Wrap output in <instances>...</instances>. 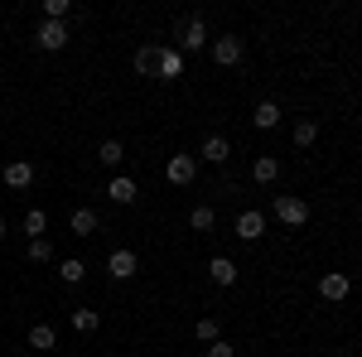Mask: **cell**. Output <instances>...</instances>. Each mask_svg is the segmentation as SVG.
Listing matches in <instances>:
<instances>
[{
    "instance_id": "6da1fadb",
    "label": "cell",
    "mask_w": 362,
    "mask_h": 357,
    "mask_svg": "<svg viewBox=\"0 0 362 357\" xmlns=\"http://www.w3.org/2000/svg\"><path fill=\"white\" fill-rule=\"evenodd\" d=\"M165 179L174 184V189H189V184L198 179V160H194V155H184V150L169 155V160H165Z\"/></svg>"
},
{
    "instance_id": "d6986e66",
    "label": "cell",
    "mask_w": 362,
    "mask_h": 357,
    "mask_svg": "<svg viewBox=\"0 0 362 357\" xmlns=\"http://www.w3.org/2000/svg\"><path fill=\"white\" fill-rule=\"evenodd\" d=\"M58 275H63V285H78V280L87 275V266L78 261V256H63V266H58Z\"/></svg>"
},
{
    "instance_id": "3957f363",
    "label": "cell",
    "mask_w": 362,
    "mask_h": 357,
    "mask_svg": "<svg viewBox=\"0 0 362 357\" xmlns=\"http://www.w3.org/2000/svg\"><path fill=\"white\" fill-rule=\"evenodd\" d=\"M276 218L285 222V227H305V222H309V203H305V198L280 193V198H276Z\"/></svg>"
},
{
    "instance_id": "ac0fdd59",
    "label": "cell",
    "mask_w": 362,
    "mask_h": 357,
    "mask_svg": "<svg viewBox=\"0 0 362 357\" xmlns=\"http://www.w3.org/2000/svg\"><path fill=\"white\" fill-rule=\"evenodd\" d=\"M189 227H194V232H213V227H218V213H213L208 203H198L194 213H189Z\"/></svg>"
},
{
    "instance_id": "4316f807",
    "label": "cell",
    "mask_w": 362,
    "mask_h": 357,
    "mask_svg": "<svg viewBox=\"0 0 362 357\" xmlns=\"http://www.w3.org/2000/svg\"><path fill=\"white\" fill-rule=\"evenodd\" d=\"M68 10H73V5H68V0H44V15H49V20H63V15H68Z\"/></svg>"
},
{
    "instance_id": "2e32d148",
    "label": "cell",
    "mask_w": 362,
    "mask_h": 357,
    "mask_svg": "<svg viewBox=\"0 0 362 357\" xmlns=\"http://www.w3.org/2000/svg\"><path fill=\"white\" fill-rule=\"evenodd\" d=\"M208 275H213V285H237V261H227V256H213Z\"/></svg>"
},
{
    "instance_id": "ba28073f",
    "label": "cell",
    "mask_w": 362,
    "mask_h": 357,
    "mask_svg": "<svg viewBox=\"0 0 362 357\" xmlns=\"http://www.w3.org/2000/svg\"><path fill=\"white\" fill-rule=\"evenodd\" d=\"M189 54H198V49H208V25H203V15H189L184 20V39H179Z\"/></svg>"
},
{
    "instance_id": "e0dca14e",
    "label": "cell",
    "mask_w": 362,
    "mask_h": 357,
    "mask_svg": "<svg viewBox=\"0 0 362 357\" xmlns=\"http://www.w3.org/2000/svg\"><path fill=\"white\" fill-rule=\"evenodd\" d=\"M251 121H256V131H276L280 126V107L276 102H256V116H251Z\"/></svg>"
},
{
    "instance_id": "cb8c5ba5",
    "label": "cell",
    "mask_w": 362,
    "mask_h": 357,
    "mask_svg": "<svg viewBox=\"0 0 362 357\" xmlns=\"http://www.w3.org/2000/svg\"><path fill=\"white\" fill-rule=\"evenodd\" d=\"M29 261H54V247H49L44 237H34V242H29Z\"/></svg>"
},
{
    "instance_id": "f1b7e54d",
    "label": "cell",
    "mask_w": 362,
    "mask_h": 357,
    "mask_svg": "<svg viewBox=\"0 0 362 357\" xmlns=\"http://www.w3.org/2000/svg\"><path fill=\"white\" fill-rule=\"evenodd\" d=\"M0 242H5V218H0Z\"/></svg>"
},
{
    "instance_id": "8992f818",
    "label": "cell",
    "mask_w": 362,
    "mask_h": 357,
    "mask_svg": "<svg viewBox=\"0 0 362 357\" xmlns=\"http://www.w3.org/2000/svg\"><path fill=\"white\" fill-rule=\"evenodd\" d=\"M348 290H353V285H348V275H343V271H329V275H319V295H324L329 304L348 300Z\"/></svg>"
},
{
    "instance_id": "4fadbf2b",
    "label": "cell",
    "mask_w": 362,
    "mask_h": 357,
    "mask_svg": "<svg viewBox=\"0 0 362 357\" xmlns=\"http://www.w3.org/2000/svg\"><path fill=\"white\" fill-rule=\"evenodd\" d=\"M107 198H112V203H121V208H126V203H136V198H140L136 179H126V174H121V179H112V184H107Z\"/></svg>"
},
{
    "instance_id": "7a4b0ae2",
    "label": "cell",
    "mask_w": 362,
    "mask_h": 357,
    "mask_svg": "<svg viewBox=\"0 0 362 357\" xmlns=\"http://www.w3.org/2000/svg\"><path fill=\"white\" fill-rule=\"evenodd\" d=\"M208 54H213L218 68H237V63H242V39H237V34H223V39L208 44Z\"/></svg>"
},
{
    "instance_id": "83f0119b",
    "label": "cell",
    "mask_w": 362,
    "mask_h": 357,
    "mask_svg": "<svg viewBox=\"0 0 362 357\" xmlns=\"http://www.w3.org/2000/svg\"><path fill=\"white\" fill-rule=\"evenodd\" d=\"M203 357H237V353H232V343L218 338V343H208V353H203Z\"/></svg>"
},
{
    "instance_id": "44dd1931",
    "label": "cell",
    "mask_w": 362,
    "mask_h": 357,
    "mask_svg": "<svg viewBox=\"0 0 362 357\" xmlns=\"http://www.w3.org/2000/svg\"><path fill=\"white\" fill-rule=\"evenodd\" d=\"M121 160H126V150H121V140H102V165H107V169H116Z\"/></svg>"
},
{
    "instance_id": "484cf974",
    "label": "cell",
    "mask_w": 362,
    "mask_h": 357,
    "mask_svg": "<svg viewBox=\"0 0 362 357\" xmlns=\"http://www.w3.org/2000/svg\"><path fill=\"white\" fill-rule=\"evenodd\" d=\"M155 58H160V49H140V54H136V73H140V78L155 68Z\"/></svg>"
},
{
    "instance_id": "603a6c76",
    "label": "cell",
    "mask_w": 362,
    "mask_h": 357,
    "mask_svg": "<svg viewBox=\"0 0 362 357\" xmlns=\"http://www.w3.org/2000/svg\"><path fill=\"white\" fill-rule=\"evenodd\" d=\"M44 227H49V218H44V208H29V213H25V232H29V237H39Z\"/></svg>"
},
{
    "instance_id": "52a82bcc",
    "label": "cell",
    "mask_w": 362,
    "mask_h": 357,
    "mask_svg": "<svg viewBox=\"0 0 362 357\" xmlns=\"http://www.w3.org/2000/svg\"><path fill=\"white\" fill-rule=\"evenodd\" d=\"M155 73H160L165 83H179V78H184V54H179V49H160V58H155Z\"/></svg>"
},
{
    "instance_id": "9a60e30c",
    "label": "cell",
    "mask_w": 362,
    "mask_h": 357,
    "mask_svg": "<svg viewBox=\"0 0 362 357\" xmlns=\"http://www.w3.org/2000/svg\"><path fill=\"white\" fill-rule=\"evenodd\" d=\"M68 227H73V237H92V232H97V227H102V218H97V213H92V208H78V213H73V222H68Z\"/></svg>"
},
{
    "instance_id": "5bb4252c",
    "label": "cell",
    "mask_w": 362,
    "mask_h": 357,
    "mask_svg": "<svg viewBox=\"0 0 362 357\" xmlns=\"http://www.w3.org/2000/svg\"><path fill=\"white\" fill-rule=\"evenodd\" d=\"M29 348H34V353H54V348H58V333L49 329V324H34V329H29Z\"/></svg>"
},
{
    "instance_id": "ffe728a7",
    "label": "cell",
    "mask_w": 362,
    "mask_h": 357,
    "mask_svg": "<svg viewBox=\"0 0 362 357\" xmlns=\"http://www.w3.org/2000/svg\"><path fill=\"white\" fill-rule=\"evenodd\" d=\"M73 329L78 333H97L102 329V314H97V309H78V314H73Z\"/></svg>"
},
{
    "instance_id": "d4e9b609",
    "label": "cell",
    "mask_w": 362,
    "mask_h": 357,
    "mask_svg": "<svg viewBox=\"0 0 362 357\" xmlns=\"http://www.w3.org/2000/svg\"><path fill=\"white\" fill-rule=\"evenodd\" d=\"M194 333L203 338V343H218V319H198V324H194Z\"/></svg>"
},
{
    "instance_id": "277c9868",
    "label": "cell",
    "mask_w": 362,
    "mask_h": 357,
    "mask_svg": "<svg viewBox=\"0 0 362 357\" xmlns=\"http://www.w3.org/2000/svg\"><path fill=\"white\" fill-rule=\"evenodd\" d=\"M39 49H44V54L68 49V25H63V20H44V25H39Z\"/></svg>"
},
{
    "instance_id": "7402d4cb",
    "label": "cell",
    "mask_w": 362,
    "mask_h": 357,
    "mask_svg": "<svg viewBox=\"0 0 362 357\" xmlns=\"http://www.w3.org/2000/svg\"><path fill=\"white\" fill-rule=\"evenodd\" d=\"M314 140H319V126H314V121H300V126H295V145H300V150H309Z\"/></svg>"
},
{
    "instance_id": "5b68a950",
    "label": "cell",
    "mask_w": 362,
    "mask_h": 357,
    "mask_svg": "<svg viewBox=\"0 0 362 357\" xmlns=\"http://www.w3.org/2000/svg\"><path fill=\"white\" fill-rule=\"evenodd\" d=\"M136 271H140V256H136L131 247L112 251V261H107V275H112V280H131Z\"/></svg>"
},
{
    "instance_id": "9c48e42d",
    "label": "cell",
    "mask_w": 362,
    "mask_h": 357,
    "mask_svg": "<svg viewBox=\"0 0 362 357\" xmlns=\"http://www.w3.org/2000/svg\"><path fill=\"white\" fill-rule=\"evenodd\" d=\"M227 155H232V145H227L223 136H208L203 145H198L194 160H208V165H227Z\"/></svg>"
},
{
    "instance_id": "8fae6325",
    "label": "cell",
    "mask_w": 362,
    "mask_h": 357,
    "mask_svg": "<svg viewBox=\"0 0 362 357\" xmlns=\"http://www.w3.org/2000/svg\"><path fill=\"white\" fill-rule=\"evenodd\" d=\"M5 184H10V189H29V184H34V165H29V160H10V165H5Z\"/></svg>"
},
{
    "instance_id": "30bf717a",
    "label": "cell",
    "mask_w": 362,
    "mask_h": 357,
    "mask_svg": "<svg viewBox=\"0 0 362 357\" xmlns=\"http://www.w3.org/2000/svg\"><path fill=\"white\" fill-rule=\"evenodd\" d=\"M251 179H256V184H276L280 179V160L276 155H256V160H251Z\"/></svg>"
},
{
    "instance_id": "7c38bea8",
    "label": "cell",
    "mask_w": 362,
    "mask_h": 357,
    "mask_svg": "<svg viewBox=\"0 0 362 357\" xmlns=\"http://www.w3.org/2000/svg\"><path fill=\"white\" fill-rule=\"evenodd\" d=\"M237 237H242V242H261V237H266V218H261V213H242V218H237Z\"/></svg>"
}]
</instances>
